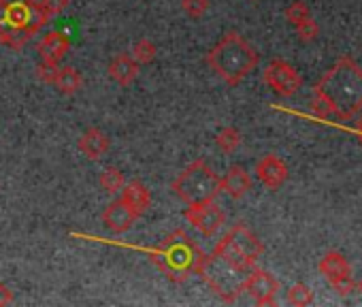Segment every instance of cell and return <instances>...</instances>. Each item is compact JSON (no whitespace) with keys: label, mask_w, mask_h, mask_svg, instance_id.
Instances as JSON below:
<instances>
[{"label":"cell","mask_w":362,"mask_h":307,"mask_svg":"<svg viewBox=\"0 0 362 307\" xmlns=\"http://www.w3.org/2000/svg\"><path fill=\"white\" fill-rule=\"evenodd\" d=\"M139 75V64L130 54H117L109 62V77L117 81L119 86H130Z\"/></svg>","instance_id":"e0dca14e"},{"label":"cell","mask_w":362,"mask_h":307,"mask_svg":"<svg viewBox=\"0 0 362 307\" xmlns=\"http://www.w3.org/2000/svg\"><path fill=\"white\" fill-rule=\"evenodd\" d=\"M214 258H218V260H222L224 265H228L230 269H235V271H239V273H250L254 267H256V262L252 260V258H247L233 241H230V237L228 235H224L220 241H218V245H216V250H214V254H211Z\"/></svg>","instance_id":"8fae6325"},{"label":"cell","mask_w":362,"mask_h":307,"mask_svg":"<svg viewBox=\"0 0 362 307\" xmlns=\"http://www.w3.org/2000/svg\"><path fill=\"white\" fill-rule=\"evenodd\" d=\"M241 292H247L256 305H275L277 292H279V282L273 273L264 269H252L243 282H241Z\"/></svg>","instance_id":"52a82bcc"},{"label":"cell","mask_w":362,"mask_h":307,"mask_svg":"<svg viewBox=\"0 0 362 307\" xmlns=\"http://www.w3.org/2000/svg\"><path fill=\"white\" fill-rule=\"evenodd\" d=\"M3 5H16V3H33V0H0Z\"/></svg>","instance_id":"4dcf8cb0"},{"label":"cell","mask_w":362,"mask_h":307,"mask_svg":"<svg viewBox=\"0 0 362 307\" xmlns=\"http://www.w3.org/2000/svg\"><path fill=\"white\" fill-rule=\"evenodd\" d=\"M356 134H358V139H360V143H362V111L358 113V122H356Z\"/></svg>","instance_id":"f546056e"},{"label":"cell","mask_w":362,"mask_h":307,"mask_svg":"<svg viewBox=\"0 0 362 307\" xmlns=\"http://www.w3.org/2000/svg\"><path fill=\"white\" fill-rule=\"evenodd\" d=\"M311 109L324 120H351L362 111V66L349 58H339L313 86Z\"/></svg>","instance_id":"6da1fadb"},{"label":"cell","mask_w":362,"mask_h":307,"mask_svg":"<svg viewBox=\"0 0 362 307\" xmlns=\"http://www.w3.org/2000/svg\"><path fill=\"white\" fill-rule=\"evenodd\" d=\"M356 288H358V292H360V294H362V279H360V282H358V284H356Z\"/></svg>","instance_id":"1f68e13d"},{"label":"cell","mask_w":362,"mask_h":307,"mask_svg":"<svg viewBox=\"0 0 362 307\" xmlns=\"http://www.w3.org/2000/svg\"><path fill=\"white\" fill-rule=\"evenodd\" d=\"M98 184H100V188H103L105 192L115 195V192H119V190L124 188L126 180H124V173H122L117 167H107V169L100 173Z\"/></svg>","instance_id":"44dd1931"},{"label":"cell","mask_w":362,"mask_h":307,"mask_svg":"<svg viewBox=\"0 0 362 307\" xmlns=\"http://www.w3.org/2000/svg\"><path fill=\"white\" fill-rule=\"evenodd\" d=\"M264 83L281 98H290L294 96L300 86H303V77L298 75V71L286 62V60H271L262 73Z\"/></svg>","instance_id":"8992f818"},{"label":"cell","mask_w":362,"mask_h":307,"mask_svg":"<svg viewBox=\"0 0 362 307\" xmlns=\"http://www.w3.org/2000/svg\"><path fill=\"white\" fill-rule=\"evenodd\" d=\"M170 190L186 205L209 203L222 192V178L205 161H194L175 178Z\"/></svg>","instance_id":"277c9868"},{"label":"cell","mask_w":362,"mask_h":307,"mask_svg":"<svg viewBox=\"0 0 362 307\" xmlns=\"http://www.w3.org/2000/svg\"><path fill=\"white\" fill-rule=\"evenodd\" d=\"M147 254L173 282H186L190 275H201L209 260V256L184 231L170 233L158 248H149Z\"/></svg>","instance_id":"7a4b0ae2"},{"label":"cell","mask_w":362,"mask_h":307,"mask_svg":"<svg viewBox=\"0 0 362 307\" xmlns=\"http://www.w3.org/2000/svg\"><path fill=\"white\" fill-rule=\"evenodd\" d=\"M216 145L220 147V151L224 154H233L239 149L241 145V132L235 126H224L218 134H216Z\"/></svg>","instance_id":"ffe728a7"},{"label":"cell","mask_w":362,"mask_h":307,"mask_svg":"<svg viewBox=\"0 0 362 307\" xmlns=\"http://www.w3.org/2000/svg\"><path fill=\"white\" fill-rule=\"evenodd\" d=\"M122 201L141 218L149 209V205H151V195H149V190H147V186L143 182L132 180V182L124 184V188H122Z\"/></svg>","instance_id":"2e32d148"},{"label":"cell","mask_w":362,"mask_h":307,"mask_svg":"<svg viewBox=\"0 0 362 307\" xmlns=\"http://www.w3.org/2000/svg\"><path fill=\"white\" fill-rule=\"evenodd\" d=\"M222 190L230 199H243L252 190V178L241 165H233L222 178Z\"/></svg>","instance_id":"9a60e30c"},{"label":"cell","mask_w":362,"mask_h":307,"mask_svg":"<svg viewBox=\"0 0 362 307\" xmlns=\"http://www.w3.org/2000/svg\"><path fill=\"white\" fill-rule=\"evenodd\" d=\"M69 50H71V41H69V37H66L64 33H60V30L47 33V35L41 39L39 47H37L41 60H49V62H60V60L69 54Z\"/></svg>","instance_id":"4fadbf2b"},{"label":"cell","mask_w":362,"mask_h":307,"mask_svg":"<svg viewBox=\"0 0 362 307\" xmlns=\"http://www.w3.org/2000/svg\"><path fill=\"white\" fill-rule=\"evenodd\" d=\"M136 214L122 201V199H115L111 201L105 212H103V224L113 233V235H122V233H128L132 228V224L136 222Z\"/></svg>","instance_id":"30bf717a"},{"label":"cell","mask_w":362,"mask_h":307,"mask_svg":"<svg viewBox=\"0 0 362 307\" xmlns=\"http://www.w3.org/2000/svg\"><path fill=\"white\" fill-rule=\"evenodd\" d=\"M13 299H16L13 290L9 286H5V284H0V305H11Z\"/></svg>","instance_id":"f1b7e54d"},{"label":"cell","mask_w":362,"mask_h":307,"mask_svg":"<svg viewBox=\"0 0 362 307\" xmlns=\"http://www.w3.org/2000/svg\"><path fill=\"white\" fill-rule=\"evenodd\" d=\"M317 271L324 275V279L334 288L337 294L341 296H347L349 292H354L356 288V282H354V275H351V265L349 260L345 258V254L332 250V252H326L320 262H317Z\"/></svg>","instance_id":"5b68a950"},{"label":"cell","mask_w":362,"mask_h":307,"mask_svg":"<svg viewBox=\"0 0 362 307\" xmlns=\"http://www.w3.org/2000/svg\"><path fill=\"white\" fill-rule=\"evenodd\" d=\"M256 178L269 190H279L288 182V165L277 154H267L256 163Z\"/></svg>","instance_id":"9c48e42d"},{"label":"cell","mask_w":362,"mask_h":307,"mask_svg":"<svg viewBox=\"0 0 362 307\" xmlns=\"http://www.w3.org/2000/svg\"><path fill=\"white\" fill-rule=\"evenodd\" d=\"M307 18H311V11L305 0H292V3L286 7V20L290 22V26H298Z\"/></svg>","instance_id":"cb8c5ba5"},{"label":"cell","mask_w":362,"mask_h":307,"mask_svg":"<svg viewBox=\"0 0 362 307\" xmlns=\"http://www.w3.org/2000/svg\"><path fill=\"white\" fill-rule=\"evenodd\" d=\"M58 62H49V60H43L37 69H35V73H37V77L43 81V83H54L56 81V75H58Z\"/></svg>","instance_id":"4316f807"},{"label":"cell","mask_w":362,"mask_h":307,"mask_svg":"<svg viewBox=\"0 0 362 307\" xmlns=\"http://www.w3.org/2000/svg\"><path fill=\"white\" fill-rule=\"evenodd\" d=\"M37 3L43 7V11H45L49 18H54V16H60V13L69 7L71 0H37Z\"/></svg>","instance_id":"83f0119b"},{"label":"cell","mask_w":362,"mask_h":307,"mask_svg":"<svg viewBox=\"0 0 362 307\" xmlns=\"http://www.w3.org/2000/svg\"><path fill=\"white\" fill-rule=\"evenodd\" d=\"M156 54H158V47H156L149 39L136 41V43L132 45V52H130V56L134 58L136 64H149V62H153Z\"/></svg>","instance_id":"603a6c76"},{"label":"cell","mask_w":362,"mask_h":307,"mask_svg":"<svg viewBox=\"0 0 362 307\" xmlns=\"http://www.w3.org/2000/svg\"><path fill=\"white\" fill-rule=\"evenodd\" d=\"M181 9L186 11V16L199 20L209 11V0H181Z\"/></svg>","instance_id":"484cf974"},{"label":"cell","mask_w":362,"mask_h":307,"mask_svg":"<svg viewBox=\"0 0 362 307\" xmlns=\"http://www.w3.org/2000/svg\"><path fill=\"white\" fill-rule=\"evenodd\" d=\"M79 151L83 154V156H88L90 161H98V158H103L105 154L109 151V147H111V141H109V137L103 132V130H98V128H88L83 134H81V139H79Z\"/></svg>","instance_id":"5bb4252c"},{"label":"cell","mask_w":362,"mask_h":307,"mask_svg":"<svg viewBox=\"0 0 362 307\" xmlns=\"http://www.w3.org/2000/svg\"><path fill=\"white\" fill-rule=\"evenodd\" d=\"M228 237H230V241L247 256V258H252L254 262H258V258L264 254V245H262V241L258 239V235L252 231V228H247V224L245 222H237L228 233H226Z\"/></svg>","instance_id":"7c38bea8"},{"label":"cell","mask_w":362,"mask_h":307,"mask_svg":"<svg viewBox=\"0 0 362 307\" xmlns=\"http://www.w3.org/2000/svg\"><path fill=\"white\" fill-rule=\"evenodd\" d=\"M313 299H315L313 290H311L307 284H303V282H298V284L290 286V290H288V303H290V305H294V307L311 305V303H313Z\"/></svg>","instance_id":"7402d4cb"},{"label":"cell","mask_w":362,"mask_h":307,"mask_svg":"<svg viewBox=\"0 0 362 307\" xmlns=\"http://www.w3.org/2000/svg\"><path fill=\"white\" fill-rule=\"evenodd\" d=\"M30 41V35L26 30L13 28L5 22H0V43L11 47V50H22L26 47V43Z\"/></svg>","instance_id":"d6986e66"},{"label":"cell","mask_w":362,"mask_h":307,"mask_svg":"<svg viewBox=\"0 0 362 307\" xmlns=\"http://www.w3.org/2000/svg\"><path fill=\"white\" fill-rule=\"evenodd\" d=\"M294 30H296V35H298V39L303 43H311L320 35V26H317V22L313 18H307L305 22H300L298 26H294Z\"/></svg>","instance_id":"d4e9b609"},{"label":"cell","mask_w":362,"mask_h":307,"mask_svg":"<svg viewBox=\"0 0 362 307\" xmlns=\"http://www.w3.org/2000/svg\"><path fill=\"white\" fill-rule=\"evenodd\" d=\"M260 62V54L239 35L226 33L207 54V64L228 86H239Z\"/></svg>","instance_id":"3957f363"},{"label":"cell","mask_w":362,"mask_h":307,"mask_svg":"<svg viewBox=\"0 0 362 307\" xmlns=\"http://www.w3.org/2000/svg\"><path fill=\"white\" fill-rule=\"evenodd\" d=\"M184 218L205 237H214L226 222V214L214 201L188 205V209L184 212Z\"/></svg>","instance_id":"ba28073f"},{"label":"cell","mask_w":362,"mask_h":307,"mask_svg":"<svg viewBox=\"0 0 362 307\" xmlns=\"http://www.w3.org/2000/svg\"><path fill=\"white\" fill-rule=\"evenodd\" d=\"M81 83H83V79H81V75H79V71H77L75 66L58 69V75H56L54 86H56L62 94H66V96L77 94V92L81 90Z\"/></svg>","instance_id":"ac0fdd59"}]
</instances>
